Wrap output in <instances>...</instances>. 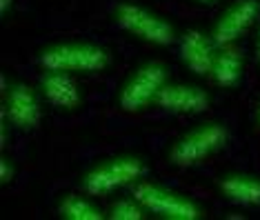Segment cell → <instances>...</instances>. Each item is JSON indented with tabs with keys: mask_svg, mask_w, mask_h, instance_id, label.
Listing matches in <instances>:
<instances>
[{
	"mask_svg": "<svg viewBox=\"0 0 260 220\" xmlns=\"http://www.w3.org/2000/svg\"><path fill=\"white\" fill-rule=\"evenodd\" d=\"M40 65L47 71H76L96 74L109 65V51L91 43H62L51 45L40 53Z\"/></svg>",
	"mask_w": 260,
	"mask_h": 220,
	"instance_id": "6da1fadb",
	"label": "cell"
},
{
	"mask_svg": "<svg viewBox=\"0 0 260 220\" xmlns=\"http://www.w3.org/2000/svg\"><path fill=\"white\" fill-rule=\"evenodd\" d=\"M196 3H203V5H211V3H216V0H196Z\"/></svg>",
	"mask_w": 260,
	"mask_h": 220,
	"instance_id": "d6986e66",
	"label": "cell"
},
{
	"mask_svg": "<svg viewBox=\"0 0 260 220\" xmlns=\"http://www.w3.org/2000/svg\"><path fill=\"white\" fill-rule=\"evenodd\" d=\"M145 163L136 156H120L111 158L107 163L93 167L82 180V189L89 196H105L118 187L132 185L140 176H145Z\"/></svg>",
	"mask_w": 260,
	"mask_h": 220,
	"instance_id": "5b68a950",
	"label": "cell"
},
{
	"mask_svg": "<svg viewBox=\"0 0 260 220\" xmlns=\"http://www.w3.org/2000/svg\"><path fill=\"white\" fill-rule=\"evenodd\" d=\"M220 192L227 200L242 207H258L260 205V180L253 176L234 174L220 180Z\"/></svg>",
	"mask_w": 260,
	"mask_h": 220,
	"instance_id": "7c38bea8",
	"label": "cell"
},
{
	"mask_svg": "<svg viewBox=\"0 0 260 220\" xmlns=\"http://www.w3.org/2000/svg\"><path fill=\"white\" fill-rule=\"evenodd\" d=\"M11 7V0H0V9H3V14H7Z\"/></svg>",
	"mask_w": 260,
	"mask_h": 220,
	"instance_id": "e0dca14e",
	"label": "cell"
},
{
	"mask_svg": "<svg viewBox=\"0 0 260 220\" xmlns=\"http://www.w3.org/2000/svg\"><path fill=\"white\" fill-rule=\"evenodd\" d=\"M134 198L149 213H153L158 218H165V220H200L203 218V209L193 200L185 198L182 194L158 187L153 182L143 180L138 185H134Z\"/></svg>",
	"mask_w": 260,
	"mask_h": 220,
	"instance_id": "3957f363",
	"label": "cell"
},
{
	"mask_svg": "<svg viewBox=\"0 0 260 220\" xmlns=\"http://www.w3.org/2000/svg\"><path fill=\"white\" fill-rule=\"evenodd\" d=\"M211 76H214L216 85H220V87L238 85V80L242 76V56L234 47H222V51L216 53V62H214Z\"/></svg>",
	"mask_w": 260,
	"mask_h": 220,
	"instance_id": "4fadbf2b",
	"label": "cell"
},
{
	"mask_svg": "<svg viewBox=\"0 0 260 220\" xmlns=\"http://www.w3.org/2000/svg\"><path fill=\"white\" fill-rule=\"evenodd\" d=\"M258 18V3L256 0H240L232 5L214 27V45L216 47H232L236 40L249 32V27Z\"/></svg>",
	"mask_w": 260,
	"mask_h": 220,
	"instance_id": "52a82bcc",
	"label": "cell"
},
{
	"mask_svg": "<svg viewBox=\"0 0 260 220\" xmlns=\"http://www.w3.org/2000/svg\"><path fill=\"white\" fill-rule=\"evenodd\" d=\"M165 80H167V69L160 62H147L138 67L122 87L120 96H118V107L125 114L143 111L145 107L156 103V96L165 87Z\"/></svg>",
	"mask_w": 260,
	"mask_h": 220,
	"instance_id": "8992f818",
	"label": "cell"
},
{
	"mask_svg": "<svg viewBox=\"0 0 260 220\" xmlns=\"http://www.w3.org/2000/svg\"><path fill=\"white\" fill-rule=\"evenodd\" d=\"M258 127H260V107H258Z\"/></svg>",
	"mask_w": 260,
	"mask_h": 220,
	"instance_id": "ffe728a7",
	"label": "cell"
},
{
	"mask_svg": "<svg viewBox=\"0 0 260 220\" xmlns=\"http://www.w3.org/2000/svg\"><path fill=\"white\" fill-rule=\"evenodd\" d=\"M116 22L120 25L125 32H129L136 38L145 40L151 45H160L167 47L176 40L174 27L169 25L165 18H160L153 11L140 7L134 3H120L116 7Z\"/></svg>",
	"mask_w": 260,
	"mask_h": 220,
	"instance_id": "277c9868",
	"label": "cell"
},
{
	"mask_svg": "<svg viewBox=\"0 0 260 220\" xmlns=\"http://www.w3.org/2000/svg\"><path fill=\"white\" fill-rule=\"evenodd\" d=\"M147 209L143 205L138 203V200H118L114 203L109 211V218L111 220H145L147 218Z\"/></svg>",
	"mask_w": 260,
	"mask_h": 220,
	"instance_id": "9a60e30c",
	"label": "cell"
},
{
	"mask_svg": "<svg viewBox=\"0 0 260 220\" xmlns=\"http://www.w3.org/2000/svg\"><path fill=\"white\" fill-rule=\"evenodd\" d=\"M180 58L187 65V69L193 71L196 76H203V78L211 76L216 62L214 43L203 32L191 29L180 38Z\"/></svg>",
	"mask_w": 260,
	"mask_h": 220,
	"instance_id": "30bf717a",
	"label": "cell"
},
{
	"mask_svg": "<svg viewBox=\"0 0 260 220\" xmlns=\"http://www.w3.org/2000/svg\"><path fill=\"white\" fill-rule=\"evenodd\" d=\"M156 105L169 114H203L209 107V93L191 85H165L156 96Z\"/></svg>",
	"mask_w": 260,
	"mask_h": 220,
	"instance_id": "9c48e42d",
	"label": "cell"
},
{
	"mask_svg": "<svg viewBox=\"0 0 260 220\" xmlns=\"http://www.w3.org/2000/svg\"><path fill=\"white\" fill-rule=\"evenodd\" d=\"M227 138H229V134L222 124H218V122L203 124V127L185 134L171 147L169 163L182 169L193 167V165L203 163L205 158H209L211 153H216L218 149H222Z\"/></svg>",
	"mask_w": 260,
	"mask_h": 220,
	"instance_id": "7a4b0ae2",
	"label": "cell"
},
{
	"mask_svg": "<svg viewBox=\"0 0 260 220\" xmlns=\"http://www.w3.org/2000/svg\"><path fill=\"white\" fill-rule=\"evenodd\" d=\"M45 98L58 109H76L80 105V91L67 71H47L40 80Z\"/></svg>",
	"mask_w": 260,
	"mask_h": 220,
	"instance_id": "8fae6325",
	"label": "cell"
},
{
	"mask_svg": "<svg viewBox=\"0 0 260 220\" xmlns=\"http://www.w3.org/2000/svg\"><path fill=\"white\" fill-rule=\"evenodd\" d=\"M58 213L67 220H103L105 213L91 200L82 196H64L58 205Z\"/></svg>",
	"mask_w": 260,
	"mask_h": 220,
	"instance_id": "5bb4252c",
	"label": "cell"
},
{
	"mask_svg": "<svg viewBox=\"0 0 260 220\" xmlns=\"http://www.w3.org/2000/svg\"><path fill=\"white\" fill-rule=\"evenodd\" d=\"M256 56H258V62H260V32H258V45H256Z\"/></svg>",
	"mask_w": 260,
	"mask_h": 220,
	"instance_id": "ac0fdd59",
	"label": "cell"
},
{
	"mask_svg": "<svg viewBox=\"0 0 260 220\" xmlns=\"http://www.w3.org/2000/svg\"><path fill=\"white\" fill-rule=\"evenodd\" d=\"M0 178H3V185H7V182L11 180V176H14V169H11V165H9V160H0Z\"/></svg>",
	"mask_w": 260,
	"mask_h": 220,
	"instance_id": "2e32d148",
	"label": "cell"
},
{
	"mask_svg": "<svg viewBox=\"0 0 260 220\" xmlns=\"http://www.w3.org/2000/svg\"><path fill=\"white\" fill-rule=\"evenodd\" d=\"M40 116H43V111H40V103L36 93H34V89L25 85V82L11 85L3 111L5 120H9L14 127L22 129V132H29L40 122Z\"/></svg>",
	"mask_w": 260,
	"mask_h": 220,
	"instance_id": "ba28073f",
	"label": "cell"
}]
</instances>
